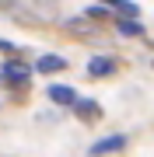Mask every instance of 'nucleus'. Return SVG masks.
<instances>
[{
	"label": "nucleus",
	"mask_w": 154,
	"mask_h": 157,
	"mask_svg": "<svg viewBox=\"0 0 154 157\" xmlns=\"http://www.w3.org/2000/svg\"><path fill=\"white\" fill-rule=\"evenodd\" d=\"M0 80L4 84H11L14 91L18 87H28V80H32V73H28V67H21V63H4V70H0Z\"/></svg>",
	"instance_id": "nucleus-1"
},
{
	"label": "nucleus",
	"mask_w": 154,
	"mask_h": 157,
	"mask_svg": "<svg viewBox=\"0 0 154 157\" xmlns=\"http://www.w3.org/2000/svg\"><path fill=\"white\" fill-rule=\"evenodd\" d=\"M126 143H130V136H126V133H112V136H102V140H98V143H95V147H91V150H88V154H91V157H105V154H119V150H123Z\"/></svg>",
	"instance_id": "nucleus-2"
},
{
	"label": "nucleus",
	"mask_w": 154,
	"mask_h": 157,
	"mask_svg": "<svg viewBox=\"0 0 154 157\" xmlns=\"http://www.w3.org/2000/svg\"><path fill=\"white\" fill-rule=\"evenodd\" d=\"M77 115L84 119V122H95V119H102V105L98 101H91V98H77Z\"/></svg>",
	"instance_id": "nucleus-3"
},
{
	"label": "nucleus",
	"mask_w": 154,
	"mask_h": 157,
	"mask_svg": "<svg viewBox=\"0 0 154 157\" xmlns=\"http://www.w3.org/2000/svg\"><path fill=\"white\" fill-rule=\"evenodd\" d=\"M88 73L91 77H109V73H116V59L112 56H95L88 63Z\"/></svg>",
	"instance_id": "nucleus-4"
},
{
	"label": "nucleus",
	"mask_w": 154,
	"mask_h": 157,
	"mask_svg": "<svg viewBox=\"0 0 154 157\" xmlns=\"http://www.w3.org/2000/svg\"><path fill=\"white\" fill-rule=\"evenodd\" d=\"M49 98L56 101V105H77L74 87H67V84H53V87H49Z\"/></svg>",
	"instance_id": "nucleus-5"
},
{
	"label": "nucleus",
	"mask_w": 154,
	"mask_h": 157,
	"mask_svg": "<svg viewBox=\"0 0 154 157\" xmlns=\"http://www.w3.org/2000/svg\"><path fill=\"white\" fill-rule=\"evenodd\" d=\"M109 11H116V14H123V21H133V17L140 14V7H137V4H130V0H116V4L109 7Z\"/></svg>",
	"instance_id": "nucleus-6"
},
{
	"label": "nucleus",
	"mask_w": 154,
	"mask_h": 157,
	"mask_svg": "<svg viewBox=\"0 0 154 157\" xmlns=\"http://www.w3.org/2000/svg\"><path fill=\"white\" fill-rule=\"evenodd\" d=\"M39 70H42V73H56V70H67V59H63V56H42V59H39Z\"/></svg>",
	"instance_id": "nucleus-7"
},
{
	"label": "nucleus",
	"mask_w": 154,
	"mask_h": 157,
	"mask_svg": "<svg viewBox=\"0 0 154 157\" xmlns=\"http://www.w3.org/2000/svg\"><path fill=\"white\" fill-rule=\"evenodd\" d=\"M116 28H119L123 35H144V28H140L137 21H116Z\"/></svg>",
	"instance_id": "nucleus-8"
},
{
	"label": "nucleus",
	"mask_w": 154,
	"mask_h": 157,
	"mask_svg": "<svg viewBox=\"0 0 154 157\" xmlns=\"http://www.w3.org/2000/svg\"><path fill=\"white\" fill-rule=\"evenodd\" d=\"M88 17L91 21H105V17H112V11L109 7H88Z\"/></svg>",
	"instance_id": "nucleus-9"
}]
</instances>
